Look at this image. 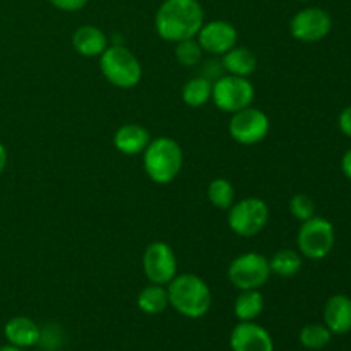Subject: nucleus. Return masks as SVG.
<instances>
[{
	"label": "nucleus",
	"mask_w": 351,
	"mask_h": 351,
	"mask_svg": "<svg viewBox=\"0 0 351 351\" xmlns=\"http://www.w3.org/2000/svg\"><path fill=\"white\" fill-rule=\"evenodd\" d=\"M204 24V9L199 0H165L154 16V27L168 43L197 36Z\"/></svg>",
	"instance_id": "obj_1"
},
{
	"label": "nucleus",
	"mask_w": 351,
	"mask_h": 351,
	"mask_svg": "<svg viewBox=\"0 0 351 351\" xmlns=\"http://www.w3.org/2000/svg\"><path fill=\"white\" fill-rule=\"evenodd\" d=\"M167 291L170 307L187 319L204 317L213 305L211 288L197 274H177L167 285Z\"/></svg>",
	"instance_id": "obj_2"
},
{
	"label": "nucleus",
	"mask_w": 351,
	"mask_h": 351,
	"mask_svg": "<svg viewBox=\"0 0 351 351\" xmlns=\"http://www.w3.org/2000/svg\"><path fill=\"white\" fill-rule=\"evenodd\" d=\"M143 154L144 171L147 178L158 185H167L173 182L184 167V151L180 144L171 137L151 139Z\"/></svg>",
	"instance_id": "obj_3"
},
{
	"label": "nucleus",
	"mask_w": 351,
	"mask_h": 351,
	"mask_svg": "<svg viewBox=\"0 0 351 351\" xmlns=\"http://www.w3.org/2000/svg\"><path fill=\"white\" fill-rule=\"evenodd\" d=\"M99 71L110 84L120 89L136 88L143 79L139 58L122 45H108L99 55Z\"/></svg>",
	"instance_id": "obj_4"
},
{
	"label": "nucleus",
	"mask_w": 351,
	"mask_h": 351,
	"mask_svg": "<svg viewBox=\"0 0 351 351\" xmlns=\"http://www.w3.org/2000/svg\"><path fill=\"white\" fill-rule=\"evenodd\" d=\"M269 221V206L261 197H245L233 202L228 209V226L235 235L250 239L266 228Z\"/></svg>",
	"instance_id": "obj_5"
},
{
	"label": "nucleus",
	"mask_w": 351,
	"mask_h": 351,
	"mask_svg": "<svg viewBox=\"0 0 351 351\" xmlns=\"http://www.w3.org/2000/svg\"><path fill=\"white\" fill-rule=\"evenodd\" d=\"M256 98V88L249 77L226 74L213 82L211 99L225 113H235L239 110L247 108L254 103Z\"/></svg>",
	"instance_id": "obj_6"
},
{
	"label": "nucleus",
	"mask_w": 351,
	"mask_h": 351,
	"mask_svg": "<svg viewBox=\"0 0 351 351\" xmlns=\"http://www.w3.org/2000/svg\"><path fill=\"white\" fill-rule=\"evenodd\" d=\"M335 228L331 221L322 216H312L307 221H302L297 235L298 252L302 257L311 261H321L329 256L335 247Z\"/></svg>",
	"instance_id": "obj_7"
},
{
	"label": "nucleus",
	"mask_w": 351,
	"mask_h": 351,
	"mask_svg": "<svg viewBox=\"0 0 351 351\" xmlns=\"http://www.w3.org/2000/svg\"><path fill=\"white\" fill-rule=\"evenodd\" d=\"M269 278V259L259 252L240 254L228 266L230 283L239 290H261Z\"/></svg>",
	"instance_id": "obj_8"
},
{
	"label": "nucleus",
	"mask_w": 351,
	"mask_h": 351,
	"mask_svg": "<svg viewBox=\"0 0 351 351\" xmlns=\"http://www.w3.org/2000/svg\"><path fill=\"white\" fill-rule=\"evenodd\" d=\"M271 129V120L263 110L256 106H247V108L239 110L232 113L228 130L230 136L235 143L242 146H254V144L263 143L267 137Z\"/></svg>",
	"instance_id": "obj_9"
},
{
	"label": "nucleus",
	"mask_w": 351,
	"mask_h": 351,
	"mask_svg": "<svg viewBox=\"0 0 351 351\" xmlns=\"http://www.w3.org/2000/svg\"><path fill=\"white\" fill-rule=\"evenodd\" d=\"M144 276L149 283L167 287L177 276V256L167 242H153L143 256Z\"/></svg>",
	"instance_id": "obj_10"
},
{
	"label": "nucleus",
	"mask_w": 351,
	"mask_h": 351,
	"mask_svg": "<svg viewBox=\"0 0 351 351\" xmlns=\"http://www.w3.org/2000/svg\"><path fill=\"white\" fill-rule=\"evenodd\" d=\"M332 19L321 7H305L290 21V33L302 43H315L331 33Z\"/></svg>",
	"instance_id": "obj_11"
},
{
	"label": "nucleus",
	"mask_w": 351,
	"mask_h": 351,
	"mask_svg": "<svg viewBox=\"0 0 351 351\" xmlns=\"http://www.w3.org/2000/svg\"><path fill=\"white\" fill-rule=\"evenodd\" d=\"M195 40L199 41L206 53L225 55L239 41V31L228 21H209V23L202 24Z\"/></svg>",
	"instance_id": "obj_12"
},
{
	"label": "nucleus",
	"mask_w": 351,
	"mask_h": 351,
	"mask_svg": "<svg viewBox=\"0 0 351 351\" xmlns=\"http://www.w3.org/2000/svg\"><path fill=\"white\" fill-rule=\"evenodd\" d=\"M232 351H274V341L267 329L254 321L239 322L230 335Z\"/></svg>",
	"instance_id": "obj_13"
},
{
	"label": "nucleus",
	"mask_w": 351,
	"mask_h": 351,
	"mask_svg": "<svg viewBox=\"0 0 351 351\" xmlns=\"http://www.w3.org/2000/svg\"><path fill=\"white\" fill-rule=\"evenodd\" d=\"M149 143V130L139 123H125V125L119 127L117 132L113 134V146L119 153L125 154V156L144 153Z\"/></svg>",
	"instance_id": "obj_14"
},
{
	"label": "nucleus",
	"mask_w": 351,
	"mask_h": 351,
	"mask_svg": "<svg viewBox=\"0 0 351 351\" xmlns=\"http://www.w3.org/2000/svg\"><path fill=\"white\" fill-rule=\"evenodd\" d=\"M3 336L7 343L17 348H33L34 345L40 343L41 329L38 328L36 322L24 315H16L7 324L3 326Z\"/></svg>",
	"instance_id": "obj_15"
},
{
	"label": "nucleus",
	"mask_w": 351,
	"mask_h": 351,
	"mask_svg": "<svg viewBox=\"0 0 351 351\" xmlns=\"http://www.w3.org/2000/svg\"><path fill=\"white\" fill-rule=\"evenodd\" d=\"M108 45L106 34L93 24H84V26L77 27L72 34V47L82 57L99 58V55L108 48Z\"/></svg>",
	"instance_id": "obj_16"
},
{
	"label": "nucleus",
	"mask_w": 351,
	"mask_h": 351,
	"mask_svg": "<svg viewBox=\"0 0 351 351\" xmlns=\"http://www.w3.org/2000/svg\"><path fill=\"white\" fill-rule=\"evenodd\" d=\"M324 324L332 335H346L351 331V298L346 295H332L324 307Z\"/></svg>",
	"instance_id": "obj_17"
},
{
	"label": "nucleus",
	"mask_w": 351,
	"mask_h": 351,
	"mask_svg": "<svg viewBox=\"0 0 351 351\" xmlns=\"http://www.w3.org/2000/svg\"><path fill=\"white\" fill-rule=\"evenodd\" d=\"M223 69L232 75H240V77H249L257 69V57L252 50L247 47H233L232 50L221 55Z\"/></svg>",
	"instance_id": "obj_18"
},
{
	"label": "nucleus",
	"mask_w": 351,
	"mask_h": 351,
	"mask_svg": "<svg viewBox=\"0 0 351 351\" xmlns=\"http://www.w3.org/2000/svg\"><path fill=\"white\" fill-rule=\"evenodd\" d=\"M137 307L147 315H158L170 307L168 291L163 285H147L137 295Z\"/></svg>",
	"instance_id": "obj_19"
},
{
	"label": "nucleus",
	"mask_w": 351,
	"mask_h": 351,
	"mask_svg": "<svg viewBox=\"0 0 351 351\" xmlns=\"http://www.w3.org/2000/svg\"><path fill=\"white\" fill-rule=\"evenodd\" d=\"M264 311V297L259 290H240L233 304V312L240 322L256 321Z\"/></svg>",
	"instance_id": "obj_20"
},
{
	"label": "nucleus",
	"mask_w": 351,
	"mask_h": 351,
	"mask_svg": "<svg viewBox=\"0 0 351 351\" xmlns=\"http://www.w3.org/2000/svg\"><path fill=\"white\" fill-rule=\"evenodd\" d=\"M213 93V82L204 75H197V77L189 79L182 88V101L191 108H199L204 106L206 103L211 99Z\"/></svg>",
	"instance_id": "obj_21"
},
{
	"label": "nucleus",
	"mask_w": 351,
	"mask_h": 351,
	"mask_svg": "<svg viewBox=\"0 0 351 351\" xmlns=\"http://www.w3.org/2000/svg\"><path fill=\"white\" fill-rule=\"evenodd\" d=\"M271 274L280 278H291L302 269V254L293 249H281L269 259Z\"/></svg>",
	"instance_id": "obj_22"
},
{
	"label": "nucleus",
	"mask_w": 351,
	"mask_h": 351,
	"mask_svg": "<svg viewBox=\"0 0 351 351\" xmlns=\"http://www.w3.org/2000/svg\"><path fill=\"white\" fill-rule=\"evenodd\" d=\"M208 199L215 208L228 211L235 202V189L226 178H215L208 185Z\"/></svg>",
	"instance_id": "obj_23"
},
{
	"label": "nucleus",
	"mask_w": 351,
	"mask_h": 351,
	"mask_svg": "<svg viewBox=\"0 0 351 351\" xmlns=\"http://www.w3.org/2000/svg\"><path fill=\"white\" fill-rule=\"evenodd\" d=\"M332 332L326 328V324H307L300 331V343L307 350H322L331 341Z\"/></svg>",
	"instance_id": "obj_24"
},
{
	"label": "nucleus",
	"mask_w": 351,
	"mask_h": 351,
	"mask_svg": "<svg viewBox=\"0 0 351 351\" xmlns=\"http://www.w3.org/2000/svg\"><path fill=\"white\" fill-rule=\"evenodd\" d=\"M177 48H175V57L180 62L184 67H195V65L201 64L202 60V47L199 45V41L195 38H191V40L178 41Z\"/></svg>",
	"instance_id": "obj_25"
},
{
	"label": "nucleus",
	"mask_w": 351,
	"mask_h": 351,
	"mask_svg": "<svg viewBox=\"0 0 351 351\" xmlns=\"http://www.w3.org/2000/svg\"><path fill=\"white\" fill-rule=\"evenodd\" d=\"M290 213L298 221H307L312 216H315L314 201L305 194H295L290 199Z\"/></svg>",
	"instance_id": "obj_26"
},
{
	"label": "nucleus",
	"mask_w": 351,
	"mask_h": 351,
	"mask_svg": "<svg viewBox=\"0 0 351 351\" xmlns=\"http://www.w3.org/2000/svg\"><path fill=\"white\" fill-rule=\"evenodd\" d=\"M55 9L64 10V12H75V10H81L82 7H86V3L89 0H48Z\"/></svg>",
	"instance_id": "obj_27"
},
{
	"label": "nucleus",
	"mask_w": 351,
	"mask_h": 351,
	"mask_svg": "<svg viewBox=\"0 0 351 351\" xmlns=\"http://www.w3.org/2000/svg\"><path fill=\"white\" fill-rule=\"evenodd\" d=\"M338 125H339V130H341L345 136L351 137V106H346V108L339 113Z\"/></svg>",
	"instance_id": "obj_28"
},
{
	"label": "nucleus",
	"mask_w": 351,
	"mask_h": 351,
	"mask_svg": "<svg viewBox=\"0 0 351 351\" xmlns=\"http://www.w3.org/2000/svg\"><path fill=\"white\" fill-rule=\"evenodd\" d=\"M341 170L345 173V177L351 180V149L346 151L341 158Z\"/></svg>",
	"instance_id": "obj_29"
},
{
	"label": "nucleus",
	"mask_w": 351,
	"mask_h": 351,
	"mask_svg": "<svg viewBox=\"0 0 351 351\" xmlns=\"http://www.w3.org/2000/svg\"><path fill=\"white\" fill-rule=\"evenodd\" d=\"M7 160H9V154H7L5 146H3V144L0 143V175H2L3 170H5Z\"/></svg>",
	"instance_id": "obj_30"
},
{
	"label": "nucleus",
	"mask_w": 351,
	"mask_h": 351,
	"mask_svg": "<svg viewBox=\"0 0 351 351\" xmlns=\"http://www.w3.org/2000/svg\"><path fill=\"white\" fill-rule=\"evenodd\" d=\"M0 351H24L23 348H17V346H12L7 343L5 346H0Z\"/></svg>",
	"instance_id": "obj_31"
},
{
	"label": "nucleus",
	"mask_w": 351,
	"mask_h": 351,
	"mask_svg": "<svg viewBox=\"0 0 351 351\" xmlns=\"http://www.w3.org/2000/svg\"><path fill=\"white\" fill-rule=\"evenodd\" d=\"M297 2H311V0H297Z\"/></svg>",
	"instance_id": "obj_32"
}]
</instances>
